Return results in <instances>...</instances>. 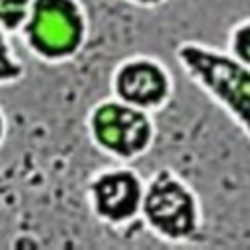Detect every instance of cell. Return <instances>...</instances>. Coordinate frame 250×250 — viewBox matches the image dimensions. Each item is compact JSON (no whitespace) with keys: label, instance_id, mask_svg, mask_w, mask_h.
<instances>
[{"label":"cell","instance_id":"obj_9","mask_svg":"<svg viewBox=\"0 0 250 250\" xmlns=\"http://www.w3.org/2000/svg\"><path fill=\"white\" fill-rule=\"evenodd\" d=\"M21 74H23V64L20 57L14 53L8 41V33L0 27V86L16 82L18 78H21Z\"/></svg>","mask_w":250,"mask_h":250},{"label":"cell","instance_id":"obj_10","mask_svg":"<svg viewBox=\"0 0 250 250\" xmlns=\"http://www.w3.org/2000/svg\"><path fill=\"white\" fill-rule=\"evenodd\" d=\"M127 2H133L137 6H145V8H152V6H160L164 4L166 0H127Z\"/></svg>","mask_w":250,"mask_h":250},{"label":"cell","instance_id":"obj_1","mask_svg":"<svg viewBox=\"0 0 250 250\" xmlns=\"http://www.w3.org/2000/svg\"><path fill=\"white\" fill-rule=\"evenodd\" d=\"M176 61L184 74L250 141V66L234 59L227 49L199 41L180 43Z\"/></svg>","mask_w":250,"mask_h":250},{"label":"cell","instance_id":"obj_11","mask_svg":"<svg viewBox=\"0 0 250 250\" xmlns=\"http://www.w3.org/2000/svg\"><path fill=\"white\" fill-rule=\"evenodd\" d=\"M4 131H6V121H4V113L0 109V145H2V139H4Z\"/></svg>","mask_w":250,"mask_h":250},{"label":"cell","instance_id":"obj_2","mask_svg":"<svg viewBox=\"0 0 250 250\" xmlns=\"http://www.w3.org/2000/svg\"><path fill=\"white\" fill-rule=\"evenodd\" d=\"M148 230L166 242H189L201 234L203 209L195 189L168 168L145 184L141 215Z\"/></svg>","mask_w":250,"mask_h":250},{"label":"cell","instance_id":"obj_6","mask_svg":"<svg viewBox=\"0 0 250 250\" xmlns=\"http://www.w3.org/2000/svg\"><path fill=\"white\" fill-rule=\"evenodd\" d=\"M145 184L131 168L100 170L90 186L88 197L94 215L109 225H123L141 215Z\"/></svg>","mask_w":250,"mask_h":250},{"label":"cell","instance_id":"obj_5","mask_svg":"<svg viewBox=\"0 0 250 250\" xmlns=\"http://www.w3.org/2000/svg\"><path fill=\"white\" fill-rule=\"evenodd\" d=\"M111 90L117 100L150 113L170 102L174 80L158 59L133 57L115 68Z\"/></svg>","mask_w":250,"mask_h":250},{"label":"cell","instance_id":"obj_8","mask_svg":"<svg viewBox=\"0 0 250 250\" xmlns=\"http://www.w3.org/2000/svg\"><path fill=\"white\" fill-rule=\"evenodd\" d=\"M31 0H0V27L6 33L21 31L29 16Z\"/></svg>","mask_w":250,"mask_h":250},{"label":"cell","instance_id":"obj_3","mask_svg":"<svg viewBox=\"0 0 250 250\" xmlns=\"http://www.w3.org/2000/svg\"><path fill=\"white\" fill-rule=\"evenodd\" d=\"M31 53L49 62H61L78 53L86 37V20L78 0H31L21 27Z\"/></svg>","mask_w":250,"mask_h":250},{"label":"cell","instance_id":"obj_7","mask_svg":"<svg viewBox=\"0 0 250 250\" xmlns=\"http://www.w3.org/2000/svg\"><path fill=\"white\" fill-rule=\"evenodd\" d=\"M234 59L250 66V16L238 20L227 35V47H225Z\"/></svg>","mask_w":250,"mask_h":250},{"label":"cell","instance_id":"obj_4","mask_svg":"<svg viewBox=\"0 0 250 250\" xmlns=\"http://www.w3.org/2000/svg\"><path fill=\"white\" fill-rule=\"evenodd\" d=\"M88 129L98 148L117 160L139 158L154 141L150 113L117 98L100 102L90 111Z\"/></svg>","mask_w":250,"mask_h":250}]
</instances>
